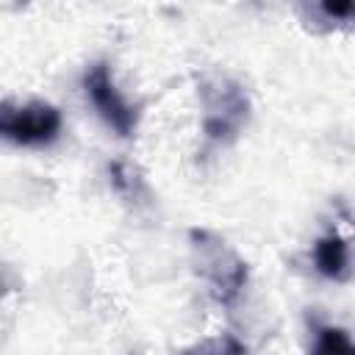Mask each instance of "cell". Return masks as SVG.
Here are the masks:
<instances>
[{"instance_id":"obj_1","label":"cell","mask_w":355,"mask_h":355,"mask_svg":"<svg viewBox=\"0 0 355 355\" xmlns=\"http://www.w3.org/2000/svg\"><path fill=\"white\" fill-rule=\"evenodd\" d=\"M61 114L50 103H0V139L25 147H42L58 139Z\"/></svg>"},{"instance_id":"obj_5","label":"cell","mask_w":355,"mask_h":355,"mask_svg":"<svg viewBox=\"0 0 355 355\" xmlns=\"http://www.w3.org/2000/svg\"><path fill=\"white\" fill-rule=\"evenodd\" d=\"M313 263L319 275L330 280H344L349 272V244L338 233H327L313 247Z\"/></svg>"},{"instance_id":"obj_4","label":"cell","mask_w":355,"mask_h":355,"mask_svg":"<svg viewBox=\"0 0 355 355\" xmlns=\"http://www.w3.org/2000/svg\"><path fill=\"white\" fill-rule=\"evenodd\" d=\"M202 263H205L202 272H205V277H208V283H211L214 297H216L222 305H230V302L239 297V291L244 288V280H247L244 263H241L233 252H227L219 241H214V247L205 252Z\"/></svg>"},{"instance_id":"obj_6","label":"cell","mask_w":355,"mask_h":355,"mask_svg":"<svg viewBox=\"0 0 355 355\" xmlns=\"http://www.w3.org/2000/svg\"><path fill=\"white\" fill-rule=\"evenodd\" d=\"M319 341H316V352H352V341L344 330L338 327H322L319 333Z\"/></svg>"},{"instance_id":"obj_2","label":"cell","mask_w":355,"mask_h":355,"mask_svg":"<svg viewBox=\"0 0 355 355\" xmlns=\"http://www.w3.org/2000/svg\"><path fill=\"white\" fill-rule=\"evenodd\" d=\"M247 94L230 83V80H219L214 86H208L205 92V119H202V128H205V136L211 141H230L241 122L247 119Z\"/></svg>"},{"instance_id":"obj_3","label":"cell","mask_w":355,"mask_h":355,"mask_svg":"<svg viewBox=\"0 0 355 355\" xmlns=\"http://www.w3.org/2000/svg\"><path fill=\"white\" fill-rule=\"evenodd\" d=\"M86 94L92 100V105L97 108V114L108 122V128H114L119 136H130L136 130V111L133 105L122 97V92L116 89L108 64H94L86 78H83Z\"/></svg>"},{"instance_id":"obj_7","label":"cell","mask_w":355,"mask_h":355,"mask_svg":"<svg viewBox=\"0 0 355 355\" xmlns=\"http://www.w3.org/2000/svg\"><path fill=\"white\" fill-rule=\"evenodd\" d=\"M322 8L333 19H347L352 14V0H322Z\"/></svg>"}]
</instances>
